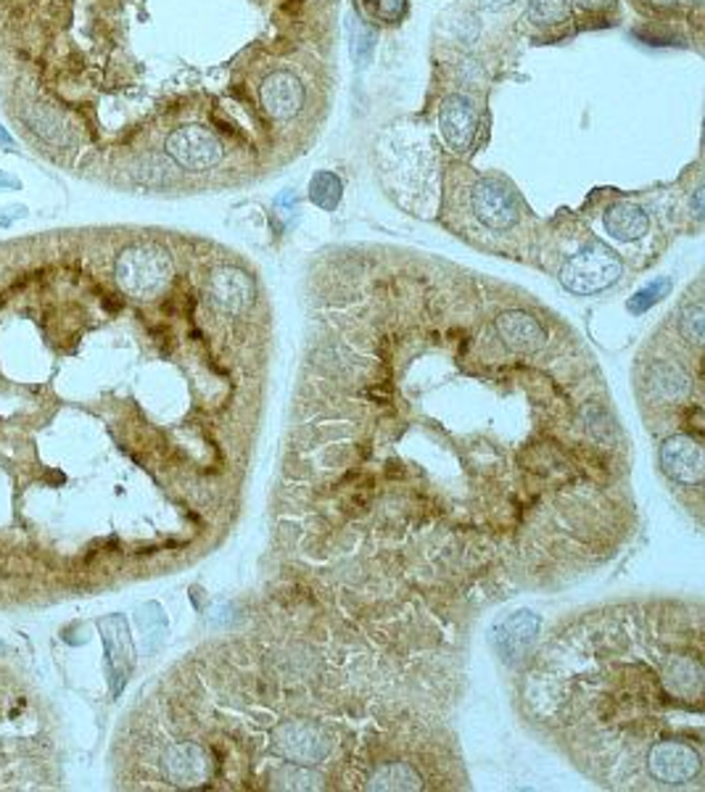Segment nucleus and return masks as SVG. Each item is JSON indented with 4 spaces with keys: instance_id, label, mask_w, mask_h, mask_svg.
Listing matches in <instances>:
<instances>
[{
    "instance_id": "nucleus-4",
    "label": "nucleus",
    "mask_w": 705,
    "mask_h": 792,
    "mask_svg": "<svg viewBox=\"0 0 705 792\" xmlns=\"http://www.w3.org/2000/svg\"><path fill=\"white\" fill-rule=\"evenodd\" d=\"M165 148L169 159L178 167L188 169V172H207V169L220 165L225 157L222 140L201 125L178 127V130L167 138Z\"/></svg>"
},
{
    "instance_id": "nucleus-3",
    "label": "nucleus",
    "mask_w": 705,
    "mask_h": 792,
    "mask_svg": "<svg viewBox=\"0 0 705 792\" xmlns=\"http://www.w3.org/2000/svg\"><path fill=\"white\" fill-rule=\"evenodd\" d=\"M470 209L486 230H513L520 219V201L516 190L495 178H478L470 188Z\"/></svg>"
},
{
    "instance_id": "nucleus-9",
    "label": "nucleus",
    "mask_w": 705,
    "mask_h": 792,
    "mask_svg": "<svg viewBox=\"0 0 705 792\" xmlns=\"http://www.w3.org/2000/svg\"><path fill=\"white\" fill-rule=\"evenodd\" d=\"M439 127H441L444 143L453 148V151L457 154L470 151L476 143L478 127H481V115H478V106L474 98L460 93L444 98L439 109Z\"/></svg>"
},
{
    "instance_id": "nucleus-14",
    "label": "nucleus",
    "mask_w": 705,
    "mask_h": 792,
    "mask_svg": "<svg viewBox=\"0 0 705 792\" xmlns=\"http://www.w3.org/2000/svg\"><path fill=\"white\" fill-rule=\"evenodd\" d=\"M349 34H351V56H355V61L359 67H365V63L370 61L373 48H376V34L368 24H363L357 17L349 19Z\"/></svg>"
},
{
    "instance_id": "nucleus-20",
    "label": "nucleus",
    "mask_w": 705,
    "mask_h": 792,
    "mask_svg": "<svg viewBox=\"0 0 705 792\" xmlns=\"http://www.w3.org/2000/svg\"><path fill=\"white\" fill-rule=\"evenodd\" d=\"M647 3L664 6V9H672V6H676V0H647Z\"/></svg>"
},
{
    "instance_id": "nucleus-12",
    "label": "nucleus",
    "mask_w": 705,
    "mask_h": 792,
    "mask_svg": "<svg viewBox=\"0 0 705 792\" xmlns=\"http://www.w3.org/2000/svg\"><path fill=\"white\" fill-rule=\"evenodd\" d=\"M703 320H705V309L701 299H695L693 304H685V313L679 317V330L682 336H685V344L693 346L695 352L703 349Z\"/></svg>"
},
{
    "instance_id": "nucleus-5",
    "label": "nucleus",
    "mask_w": 705,
    "mask_h": 792,
    "mask_svg": "<svg viewBox=\"0 0 705 792\" xmlns=\"http://www.w3.org/2000/svg\"><path fill=\"white\" fill-rule=\"evenodd\" d=\"M645 378H647L645 388L655 405L676 409V413L685 409V415H687V405L701 407V402L693 399V388L701 386V380L689 378L687 367H682L676 359H655Z\"/></svg>"
},
{
    "instance_id": "nucleus-16",
    "label": "nucleus",
    "mask_w": 705,
    "mask_h": 792,
    "mask_svg": "<svg viewBox=\"0 0 705 792\" xmlns=\"http://www.w3.org/2000/svg\"><path fill=\"white\" fill-rule=\"evenodd\" d=\"M368 13L384 24H399L410 11V0H365Z\"/></svg>"
},
{
    "instance_id": "nucleus-18",
    "label": "nucleus",
    "mask_w": 705,
    "mask_h": 792,
    "mask_svg": "<svg viewBox=\"0 0 705 792\" xmlns=\"http://www.w3.org/2000/svg\"><path fill=\"white\" fill-rule=\"evenodd\" d=\"M478 3H481V9H486V11H499V9H505V6L516 3V0H478Z\"/></svg>"
},
{
    "instance_id": "nucleus-21",
    "label": "nucleus",
    "mask_w": 705,
    "mask_h": 792,
    "mask_svg": "<svg viewBox=\"0 0 705 792\" xmlns=\"http://www.w3.org/2000/svg\"><path fill=\"white\" fill-rule=\"evenodd\" d=\"M0 140H3V143H6V146H11V143H13V140H11L9 136H6V132H3V130H0Z\"/></svg>"
},
{
    "instance_id": "nucleus-8",
    "label": "nucleus",
    "mask_w": 705,
    "mask_h": 792,
    "mask_svg": "<svg viewBox=\"0 0 705 792\" xmlns=\"http://www.w3.org/2000/svg\"><path fill=\"white\" fill-rule=\"evenodd\" d=\"M207 296L217 313L228 317H241L257 301V283L238 267H217L209 275Z\"/></svg>"
},
{
    "instance_id": "nucleus-1",
    "label": "nucleus",
    "mask_w": 705,
    "mask_h": 792,
    "mask_svg": "<svg viewBox=\"0 0 705 792\" xmlns=\"http://www.w3.org/2000/svg\"><path fill=\"white\" fill-rule=\"evenodd\" d=\"M175 267L169 254L157 244H132L119 251L115 261V278L122 294L132 299H157L172 283Z\"/></svg>"
},
{
    "instance_id": "nucleus-15",
    "label": "nucleus",
    "mask_w": 705,
    "mask_h": 792,
    "mask_svg": "<svg viewBox=\"0 0 705 792\" xmlns=\"http://www.w3.org/2000/svg\"><path fill=\"white\" fill-rule=\"evenodd\" d=\"M568 17V0H528V19L534 24H560Z\"/></svg>"
},
{
    "instance_id": "nucleus-10",
    "label": "nucleus",
    "mask_w": 705,
    "mask_h": 792,
    "mask_svg": "<svg viewBox=\"0 0 705 792\" xmlns=\"http://www.w3.org/2000/svg\"><path fill=\"white\" fill-rule=\"evenodd\" d=\"M259 101L262 109L278 122L294 119L305 106V88L288 72H272L267 75L262 85H259Z\"/></svg>"
},
{
    "instance_id": "nucleus-19",
    "label": "nucleus",
    "mask_w": 705,
    "mask_h": 792,
    "mask_svg": "<svg viewBox=\"0 0 705 792\" xmlns=\"http://www.w3.org/2000/svg\"><path fill=\"white\" fill-rule=\"evenodd\" d=\"M693 211H695L697 219L703 217V188L701 186L693 190Z\"/></svg>"
},
{
    "instance_id": "nucleus-11",
    "label": "nucleus",
    "mask_w": 705,
    "mask_h": 792,
    "mask_svg": "<svg viewBox=\"0 0 705 792\" xmlns=\"http://www.w3.org/2000/svg\"><path fill=\"white\" fill-rule=\"evenodd\" d=\"M605 232L610 238L622 240V244H632V240L645 238L651 232V217L647 211L634 201H618L605 211L603 217Z\"/></svg>"
},
{
    "instance_id": "nucleus-7",
    "label": "nucleus",
    "mask_w": 705,
    "mask_h": 792,
    "mask_svg": "<svg viewBox=\"0 0 705 792\" xmlns=\"http://www.w3.org/2000/svg\"><path fill=\"white\" fill-rule=\"evenodd\" d=\"M661 468L672 481L682 486H693L695 492H701L703 476H705V457L701 442L687 430L668 436L661 444Z\"/></svg>"
},
{
    "instance_id": "nucleus-13",
    "label": "nucleus",
    "mask_w": 705,
    "mask_h": 792,
    "mask_svg": "<svg viewBox=\"0 0 705 792\" xmlns=\"http://www.w3.org/2000/svg\"><path fill=\"white\" fill-rule=\"evenodd\" d=\"M312 201L322 209H336V204L341 201V180L334 172H320L312 180Z\"/></svg>"
},
{
    "instance_id": "nucleus-17",
    "label": "nucleus",
    "mask_w": 705,
    "mask_h": 792,
    "mask_svg": "<svg viewBox=\"0 0 705 792\" xmlns=\"http://www.w3.org/2000/svg\"><path fill=\"white\" fill-rule=\"evenodd\" d=\"M613 3V0H576V6L584 11H603V9H608V6Z\"/></svg>"
},
{
    "instance_id": "nucleus-2",
    "label": "nucleus",
    "mask_w": 705,
    "mask_h": 792,
    "mask_svg": "<svg viewBox=\"0 0 705 792\" xmlns=\"http://www.w3.org/2000/svg\"><path fill=\"white\" fill-rule=\"evenodd\" d=\"M622 273L624 267L616 251H610L600 240H589L563 261L558 278L570 294L595 296L608 291L613 283L622 278Z\"/></svg>"
},
{
    "instance_id": "nucleus-6",
    "label": "nucleus",
    "mask_w": 705,
    "mask_h": 792,
    "mask_svg": "<svg viewBox=\"0 0 705 792\" xmlns=\"http://www.w3.org/2000/svg\"><path fill=\"white\" fill-rule=\"evenodd\" d=\"M159 766L161 776L172 788H207L211 784V761L196 740H180L169 745Z\"/></svg>"
}]
</instances>
